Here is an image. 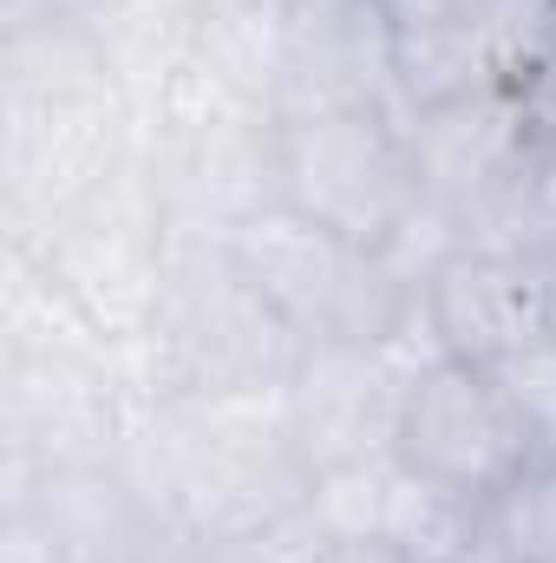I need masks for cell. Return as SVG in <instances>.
<instances>
[{
	"mask_svg": "<svg viewBox=\"0 0 556 563\" xmlns=\"http://www.w3.org/2000/svg\"><path fill=\"white\" fill-rule=\"evenodd\" d=\"M230 256L308 347L387 341L419 321V295L387 269L380 250H360L288 203H263L256 217H243L230 230Z\"/></svg>",
	"mask_w": 556,
	"mask_h": 563,
	"instance_id": "6da1fadb",
	"label": "cell"
},
{
	"mask_svg": "<svg viewBox=\"0 0 556 563\" xmlns=\"http://www.w3.org/2000/svg\"><path fill=\"white\" fill-rule=\"evenodd\" d=\"M276 203L360 250H387L419 210L413 119L327 112L276 125Z\"/></svg>",
	"mask_w": 556,
	"mask_h": 563,
	"instance_id": "7a4b0ae2",
	"label": "cell"
},
{
	"mask_svg": "<svg viewBox=\"0 0 556 563\" xmlns=\"http://www.w3.org/2000/svg\"><path fill=\"white\" fill-rule=\"evenodd\" d=\"M393 452L425 485H438V492H452L478 511L537 459L524 420L511 413V400L498 387V374L471 367V361H452V354H432L413 374Z\"/></svg>",
	"mask_w": 556,
	"mask_h": 563,
	"instance_id": "3957f363",
	"label": "cell"
},
{
	"mask_svg": "<svg viewBox=\"0 0 556 563\" xmlns=\"http://www.w3.org/2000/svg\"><path fill=\"white\" fill-rule=\"evenodd\" d=\"M432 354L438 347L419 321L387 334V341H321V347H308L301 367L288 374V420H294V445H301L308 472L393 452L407 387Z\"/></svg>",
	"mask_w": 556,
	"mask_h": 563,
	"instance_id": "277c9868",
	"label": "cell"
},
{
	"mask_svg": "<svg viewBox=\"0 0 556 563\" xmlns=\"http://www.w3.org/2000/svg\"><path fill=\"white\" fill-rule=\"evenodd\" d=\"M327 112H400V33L380 0H288L276 59V125Z\"/></svg>",
	"mask_w": 556,
	"mask_h": 563,
	"instance_id": "5b68a950",
	"label": "cell"
},
{
	"mask_svg": "<svg viewBox=\"0 0 556 563\" xmlns=\"http://www.w3.org/2000/svg\"><path fill=\"white\" fill-rule=\"evenodd\" d=\"M419 328L438 354L498 367L556 328V263L511 250H452L419 288Z\"/></svg>",
	"mask_w": 556,
	"mask_h": 563,
	"instance_id": "8992f818",
	"label": "cell"
},
{
	"mask_svg": "<svg viewBox=\"0 0 556 563\" xmlns=\"http://www.w3.org/2000/svg\"><path fill=\"white\" fill-rule=\"evenodd\" d=\"M485 531L518 563H556V459H531L485 505Z\"/></svg>",
	"mask_w": 556,
	"mask_h": 563,
	"instance_id": "52a82bcc",
	"label": "cell"
},
{
	"mask_svg": "<svg viewBox=\"0 0 556 563\" xmlns=\"http://www.w3.org/2000/svg\"><path fill=\"white\" fill-rule=\"evenodd\" d=\"M491 374H498L511 413L531 432V452L537 459H556V328L537 334L531 347H518L511 361H498Z\"/></svg>",
	"mask_w": 556,
	"mask_h": 563,
	"instance_id": "ba28073f",
	"label": "cell"
},
{
	"mask_svg": "<svg viewBox=\"0 0 556 563\" xmlns=\"http://www.w3.org/2000/svg\"><path fill=\"white\" fill-rule=\"evenodd\" d=\"M504 92H511V106H518V125H524L531 151H556V40L504 86Z\"/></svg>",
	"mask_w": 556,
	"mask_h": 563,
	"instance_id": "9c48e42d",
	"label": "cell"
},
{
	"mask_svg": "<svg viewBox=\"0 0 556 563\" xmlns=\"http://www.w3.org/2000/svg\"><path fill=\"white\" fill-rule=\"evenodd\" d=\"M321 563H407V558H400V551H387V544H341V538H327Z\"/></svg>",
	"mask_w": 556,
	"mask_h": 563,
	"instance_id": "30bf717a",
	"label": "cell"
},
{
	"mask_svg": "<svg viewBox=\"0 0 556 563\" xmlns=\"http://www.w3.org/2000/svg\"><path fill=\"white\" fill-rule=\"evenodd\" d=\"M132 563H210V544H190V538H177V544H157V551H138Z\"/></svg>",
	"mask_w": 556,
	"mask_h": 563,
	"instance_id": "8fae6325",
	"label": "cell"
},
{
	"mask_svg": "<svg viewBox=\"0 0 556 563\" xmlns=\"http://www.w3.org/2000/svg\"><path fill=\"white\" fill-rule=\"evenodd\" d=\"M452 563H518V558H511V551H504V544H498L485 525H478V538H471V544H465V551H458Z\"/></svg>",
	"mask_w": 556,
	"mask_h": 563,
	"instance_id": "7c38bea8",
	"label": "cell"
}]
</instances>
